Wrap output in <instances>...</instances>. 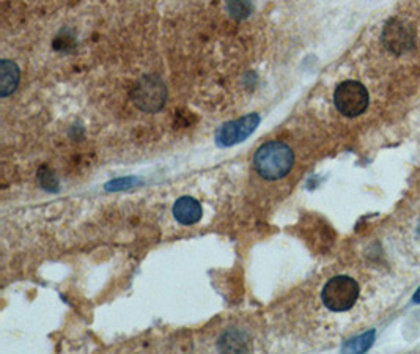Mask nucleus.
Listing matches in <instances>:
<instances>
[{
	"mask_svg": "<svg viewBox=\"0 0 420 354\" xmlns=\"http://www.w3.org/2000/svg\"><path fill=\"white\" fill-rule=\"evenodd\" d=\"M294 164L293 150L280 140L266 142L253 156V167L262 178L268 181L282 180Z\"/></svg>",
	"mask_w": 420,
	"mask_h": 354,
	"instance_id": "nucleus-1",
	"label": "nucleus"
},
{
	"mask_svg": "<svg viewBox=\"0 0 420 354\" xmlns=\"http://www.w3.org/2000/svg\"><path fill=\"white\" fill-rule=\"evenodd\" d=\"M359 298V285L353 277L335 276L323 287V304L333 312H346L353 309Z\"/></svg>",
	"mask_w": 420,
	"mask_h": 354,
	"instance_id": "nucleus-2",
	"label": "nucleus"
},
{
	"mask_svg": "<svg viewBox=\"0 0 420 354\" xmlns=\"http://www.w3.org/2000/svg\"><path fill=\"white\" fill-rule=\"evenodd\" d=\"M131 98L135 108L148 112V114H155L161 110L167 101V88L161 78L146 74L135 82Z\"/></svg>",
	"mask_w": 420,
	"mask_h": 354,
	"instance_id": "nucleus-3",
	"label": "nucleus"
},
{
	"mask_svg": "<svg viewBox=\"0 0 420 354\" xmlns=\"http://www.w3.org/2000/svg\"><path fill=\"white\" fill-rule=\"evenodd\" d=\"M369 92L358 81H345L337 87L334 103L337 110L345 117H359L369 108Z\"/></svg>",
	"mask_w": 420,
	"mask_h": 354,
	"instance_id": "nucleus-4",
	"label": "nucleus"
},
{
	"mask_svg": "<svg viewBox=\"0 0 420 354\" xmlns=\"http://www.w3.org/2000/svg\"><path fill=\"white\" fill-rule=\"evenodd\" d=\"M260 125V115L258 114H249L238 118V120H232L222 125L216 133V144L221 149H228L236 144L244 142L249 135L255 131Z\"/></svg>",
	"mask_w": 420,
	"mask_h": 354,
	"instance_id": "nucleus-5",
	"label": "nucleus"
},
{
	"mask_svg": "<svg viewBox=\"0 0 420 354\" xmlns=\"http://www.w3.org/2000/svg\"><path fill=\"white\" fill-rule=\"evenodd\" d=\"M383 43L389 51L397 52V54L410 51L414 43L412 28L400 19L389 21L383 31Z\"/></svg>",
	"mask_w": 420,
	"mask_h": 354,
	"instance_id": "nucleus-6",
	"label": "nucleus"
},
{
	"mask_svg": "<svg viewBox=\"0 0 420 354\" xmlns=\"http://www.w3.org/2000/svg\"><path fill=\"white\" fill-rule=\"evenodd\" d=\"M171 212H174L176 222L181 224V226H194V224H197L202 219L203 208L199 200L189 196H183L174 203Z\"/></svg>",
	"mask_w": 420,
	"mask_h": 354,
	"instance_id": "nucleus-7",
	"label": "nucleus"
},
{
	"mask_svg": "<svg viewBox=\"0 0 420 354\" xmlns=\"http://www.w3.org/2000/svg\"><path fill=\"white\" fill-rule=\"evenodd\" d=\"M21 73L17 65L11 60L0 62V96L7 98L13 93L19 84Z\"/></svg>",
	"mask_w": 420,
	"mask_h": 354,
	"instance_id": "nucleus-8",
	"label": "nucleus"
},
{
	"mask_svg": "<svg viewBox=\"0 0 420 354\" xmlns=\"http://www.w3.org/2000/svg\"><path fill=\"white\" fill-rule=\"evenodd\" d=\"M249 339L246 337L244 332L241 330H227L224 332V335L219 339V350L221 351H233V353H240V351H247L251 348Z\"/></svg>",
	"mask_w": 420,
	"mask_h": 354,
	"instance_id": "nucleus-9",
	"label": "nucleus"
},
{
	"mask_svg": "<svg viewBox=\"0 0 420 354\" xmlns=\"http://www.w3.org/2000/svg\"><path fill=\"white\" fill-rule=\"evenodd\" d=\"M375 335L376 332L373 329L369 330L362 335H359L356 339L348 340L345 345H343V351L345 353H365L367 350H370L371 345L375 342Z\"/></svg>",
	"mask_w": 420,
	"mask_h": 354,
	"instance_id": "nucleus-10",
	"label": "nucleus"
},
{
	"mask_svg": "<svg viewBox=\"0 0 420 354\" xmlns=\"http://www.w3.org/2000/svg\"><path fill=\"white\" fill-rule=\"evenodd\" d=\"M226 8L230 17H233L236 21H242L252 15L253 3L252 0H227Z\"/></svg>",
	"mask_w": 420,
	"mask_h": 354,
	"instance_id": "nucleus-11",
	"label": "nucleus"
},
{
	"mask_svg": "<svg viewBox=\"0 0 420 354\" xmlns=\"http://www.w3.org/2000/svg\"><path fill=\"white\" fill-rule=\"evenodd\" d=\"M38 183H40V186L47 192H57L58 186H60L58 185L56 174L52 172L49 167H46V165H43V167L38 170Z\"/></svg>",
	"mask_w": 420,
	"mask_h": 354,
	"instance_id": "nucleus-12",
	"label": "nucleus"
},
{
	"mask_svg": "<svg viewBox=\"0 0 420 354\" xmlns=\"http://www.w3.org/2000/svg\"><path fill=\"white\" fill-rule=\"evenodd\" d=\"M139 180L134 178V176H123V178H117L109 181L108 185H106V189L108 191H123V189H129L135 185H139Z\"/></svg>",
	"mask_w": 420,
	"mask_h": 354,
	"instance_id": "nucleus-13",
	"label": "nucleus"
},
{
	"mask_svg": "<svg viewBox=\"0 0 420 354\" xmlns=\"http://www.w3.org/2000/svg\"><path fill=\"white\" fill-rule=\"evenodd\" d=\"M412 301H414V303H416V304H420V287H419V290H417L416 293H414Z\"/></svg>",
	"mask_w": 420,
	"mask_h": 354,
	"instance_id": "nucleus-14",
	"label": "nucleus"
}]
</instances>
